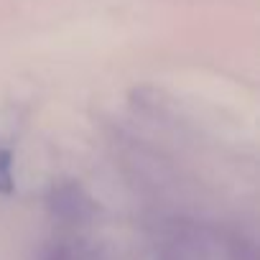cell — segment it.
<instances>
[{"label": "cell", "mask_w": 260, "mask_h": 260, "mask_svg": "<svg viewBox=\"0 0 260 260\" xmlns=\"http://www.w3.org/2000/svg\"><path fill=\"white\" fill-rule=\"evenodd\" d=\"M158 260H207L204 237L194 227H176L161 242Z\"/></svg>", "instance_id": "1"}, {"label": "cell", "mask_w": 260, "mask_h": 260, "mask_svg": "<svg viewBox=\"0 0 260 260\" xmlns=\"http://www.w3.org/2000/svg\"><path fill=\"white\" fill-rule=\"evenodd\" d=\"M41 260H107V257L97 247L74 240V242H59V245H54L51 250L44 252Z\"/></svg>", "instance_id": "2"}, {"label": "cell", "mask_w": 260, "mask_h": 260, "mask_svg": "<svg viewBox=\"0 0 260 260\" xmlns=\"http://www.w3.org/2000/svg\"><path fill=\"white\" fill-rule=\"evenodd\" d=\"M13 191V153L0 148V194Z\"/></svg>", "instance_id": "3"}]
</instances>
